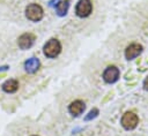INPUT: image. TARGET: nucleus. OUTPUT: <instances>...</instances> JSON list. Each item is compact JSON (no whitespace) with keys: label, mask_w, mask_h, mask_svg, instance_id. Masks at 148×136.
Instances as JSON below:
<instances>
[{"label":"nucleus","mask_w":148,"mask_h":136,"mask_svg":"<svg viewBox=\"0 0 148 136\" xmlns=\"http://www.w3.org/2000/svg\"><path fill=\"white\" fill-rule=\"evenodd\" d=\"M121 126L127 129V130H131V129H134L138 123H139V118L136 114H134L133 112H126L123 116H121V121H120Z\"/></svg>","instance_id":"nucleus-3"},{"label":"nucleus","mask_w":148,"mask_h":136,"mask_svg":"<svg viewBox=\"0 0 148 136\" xmlns=\"http://www.w3.org/2000/svg\"><path fill=\"white\" fill-rule=\"evenodd\" d=\"M142 52V46L140 44L133 43L131 45H128L125 50V58L127 60H133L134 58H136L138 55H140Z\"/></svg>","instance_id":"nucleus-7"},{"label":"nucleus","mask_w":148,"mask_h":136,"mask_svg":"<svg viewBox=\"0 0 148 136\" xmlns=\"http://www.w3.org/2000/svg\"><path fill=\"white\" fill-rule=\"evenodd\" d=\"M44 54L47 58H56L61 52V44L58 39L52 38L44 45Z\"/></svg>","instance_id":"nucleus-2"},{"label":"nucleus","mask_w":148,"mask_h":136,"mask_svg":"<svg viewBox=\"0 0 148 136\" xmlns=\"http://www.w3.org/2000/svg\"><path fill=\"white\" fill-rule=\"evenodd\" d=\"M98 115V109L97 108H94V109H91L89 113H88V115L84 118V120H91V119H94V118H96Z\"/></svg>","instance_id":"nucleus-12"},{"label":"nucleus","mask_w":148,"mask_h":136,"mask_svg":"<svg viewBox=\"0 0 148 136\" xmlns=\"http://www.w3.org/2000/svg\"><path fill=\"white\" fill-rule=\"evenodd\" d=\"M84 108H86V105H84V103H83L82 100H74V101H72V103L69 104V106H68L69 113H71L72 115H74V116L80 115V114L84 111Z\"/></svg>","instance_id":"nucleus-8"},{"label":"nucleus","mask_w":148,"mask_h":136,"mask_svg":"<svg viewBox=\"0 0 148 136\" xmlns=\"http://www.w3.org/2000/svg\"><path fill=\"white\" fill-rule=\"evenodd\" d=\"M35 39H36L35 35H32V33H30V32L23 33V35H21V36L18 37V39H17L18 47H20L21 50H28V48H30V47L34 45Z\"/></svg>","instance_id":"nucleus-6"},{"label":"nucleus","mask_w":148,"mask_h":136,"mask_svg":"<svg viewBox=\"0 0 148 136\" xmlns=\"http://www.w3.org/2000/svg\"><path fill=\"white\" fill-rule=\"evenodd\" d=\"M68 8H69V0H62V1H59L56 6V12L59 16H64L67 14L68 12Z\"/></svg>","instance_id":"nucleus-11"},{"label":"nucleus","mask_w":148,"mask_h":136,"mask_svg":"<svg viewBox=\"0 0 148 136\" xmlns=\"http://www.w3.org/2000/svg\"><path fill=\"white\" fill-rule=\"evenodd\" d=\"M43 15H44L43 8L38 3H30L25 8V16L28 20H30L32 22L40 21L43 18Z\"/></svg>","instance_id":"nucleus-1"},{"label":"nucleus","mask_w":148,"mask_h":136,"mask_svg":"<svg viewBox=\"0 0 148 136\" xmlns=\"http://www.w3.org/2000/svg\"><path fill=\"white\" fill-rule=\"evenodd\" d=\"M39 66H40V62H39L38 58H36V56H32V58L28 59L25 61V63H24V68H25V70L28 73H35V71H37V69L39 68Z\"/></svg>","instance_id":"nucleus-9"},{"label":"nucleus","mask_w":148,"mask_h":136,"mask_svg":"<svg viewBox=\"0 0 148 136\" xmlns=\"http://www.w3.org/2000/svg\"><path fill=\"white\" fill-rule=\"evenodd\" d=\"M92 12V3L90 0H79L75 7V13L80 17H87Z\"/></svg>","instance_id":"nucleus-4"},{"label":"nucleus","mask_w":148,"mask_h":136,"mask_svg":"<svg viewBox=\"0 0 148 136\" xmlns=\"http://www.w3.org/2000/svg\"><path fill=\"white\" fill-rule=\"evenodd\" d=\"M17 89H18V82L14 78H9L2 84V90L7 93H13L17 91Z\"/></svg>","instance_id":"nucleus-10"},{"label":"nucleus","mask_w":148,"mask_h":136,"mask_svg":"<svg viewBox=\"0 0 148 136\" xmlns=\"http://www.w3.org/2000/svg\"><path fill=\"white\" fill-rule=\"evenodd\" d=\"M119 75H120V71L116 66H109V67H106V69L103 73V80L106 83L111 84V83H114L116 81H118Z\"/></svg>","instance_id":"nucleus-5"},{"label":"nucleus","mask_w":148,"mask_h":136,"mask_svg":"<svg viewBox=\"0 0 148 136\" xmlns=\"http://www.w3.org/2000/svg\"><path fill=\"white\" fill-rule=\"evenodd\" d=\"M32 136H36V135H32Z\"/></svg>","instance_id":"nucleus-14"},{"label":"nucleus","mask_w":148,"mask_h":136,"mask_svg":"<svg viewBox=\"0 0 148 136\" xmlns=\"http://www.w3.org/2000/svg\"><path fill=\"white\" fill-rule=\"evenodd\" d=\"M143 89L148 91V77H147V78L143 81Z\"/></svg>","instance_id":"nucleus-13"}]
</instances>
